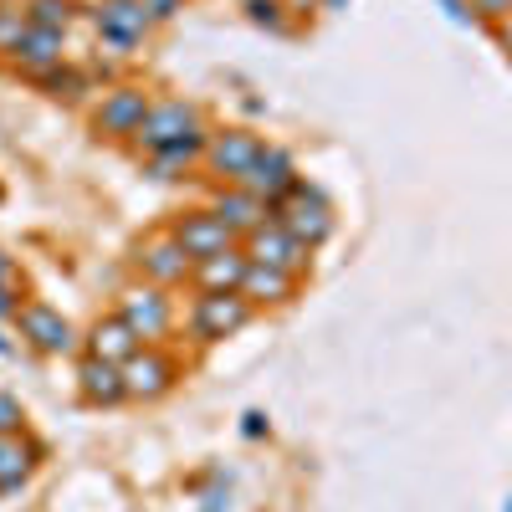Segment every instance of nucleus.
Wrapping results in <instances>:
<instances>
[{
	"mask_svg": "<svg viewBox=\"0 0 512 512\" xmlns=\"http://www.w3.org/2000/svg\"><path fill=\"white\" fill-rule=\"evenodd\" d=\"M195 134H205L200 113H195L190 103H180V98H159V103H149V113H144V123H139V134L128 139V149L144 154V159H154L159 149L185 144V139H195Z\"/></svg>",
	"mask_w": 512,
	"mask_h": 512,
	"instance_id": "obj_1",
	"label": "nucleus"
},
{
	"mask_svg": "<svg viewBox=\"0 0 512 512\" xmlns=\"http://www.w3.org/2000/svg\"><path fill=\"white\" fill-rule=\"evenodd\" d=\"M272 216H277L297 241H308L313 251L333 236V205H328V195H323L318 185H308V180H297V185L287 190V200L272 205Z\"/></svg>",
	"mask_w": 512,
	"mask_h": 512,
	"instance_id": "obj_2",
	"label": "nucleus"
},
{
	"mask_svg": "<svg viewBox=\"0 0 512 512\" xmlns=\"http://www.w3.org/2000/svg\"><path fill=\"white\" fill-rule=\"evenodd\" d=\"M251 318H256V308L241 292H200L190 303V333L200 344H226V338H236Z\"/></svg>",
	"mask_w": 512,
	"mask_h": 512,
	"instance_id": "obj_3",
	"label": "nucleus"
},
{
	"mask_svg": "<svg viewBox=\"0 0 512 512\" xmlns=\"http://www.w3.org/2000/svg\"><path fill=\"white\" fill-rule=\"evenodd\" d=\"M241 251L251 256V262L277 267V272H292V277H303V272L313 267V246H308V241H297L277 216H272L267 226H256V231L241 241Z\"/></svg>",
	"mask_w": 512,
	"mask_h": 512,
	"instance_id": "obj_4",
	"label": "nucleus"
},
{
	"mask_svg": "<svg viewBox=\"0 0 512 512\" xmlns=\"http://www.w3.org/2000/svg\"><path fill=\"white\" fill-rule=\"evenodd\" d=\"M118 318L134 328L144 344H159V338L175 328V303H169V287H154V282H139L118 297Z\"/></svg>",
	"mask_w": 512,
	"mask_h": 512,
	"instance_id": "obj_5",
	"label": "nucleus"
},
{
	"mask_svg": "<svg viewBox=\"0 0 512 512\" xmlns=\"http://www.w3.org/2000/svg\"><path fill=\"white\" fill-rule=\"evenodd\" d=\"M256 154H262V139H256L251 128H221V134H205V169L221 175L226 185L246 180V169L256 164Z\"/></svg>",
	"mask_w": 512,
	"mask_h": 512,
	"instance_id": "obj_6",
	"label": "nucleus"
},
{
	"mask_svg": "<svg viewBox=\"0 0 512 512\" xmlns=\"http://www.w3.org/2000/svg\"><path fill=\"white\" fill-rule=\"evenodd\" d=\"M16 328H21V344H31L36 354H72L77 349V328L47 303H21Z\"/></svg>",
	"mask_w": 512,
	"mask_h": 512,
	"instance_id": "obj_7",
	"label": "nucleus"
},
{
	"mask_svg": "<svg viewBox=\"0 0 512 512\" xmlns=\"http://www.w3.org/2000/svg\"><path fill=\"white\" fill-rule=\"evenodd\" d=\"M175 236L180 246H185V256L190 262H205V256H221V251H231V246H241L236 236H231V226L216 216V210H180V221H175Z\"/></svg>",
	"mask_w": 512,
	"mask_h": 512,
	"instance_id": "obj_8",
	"label": "nucleus"
},
{
	"mask_svg": "<svg viewBox=\"0 0 512 512\" xmlns=\"http://www.w3.org/2000/svg\"><path fill=\"white\" fill-rule=\"evenodd\" d=\"M149 93L144 88H108L103 93V103H98V113H93V128H98V139H134L139 134V123H144V113H149Z\"/></svg>",
	"mask_w": 512,
	"mask_h": 512,
	"instance_id": "obj_9",
	"label": "nucleus"
},
{
	"mask_svg": "<svg viewBox=\"0 0 512 512\" xmlns=\"http://www.w3.org/2000/svg\"><path fill=\"white\" fill-rule=\"evenodd\" d=\"M169 390H175V359L159 354L154 344H144L134 359L123 364V395H128V400L149 405V400H159V395H169Z\"/></svg>",
	"mask_w": 512,
	"mask_h": 512,
	"instance_id": "obj_10",
	"label": "nucleus"
},
{
	"mask_svg": "<svg viewBox=\"0 0 512 512\" xmlns=\"http://www.w3.org/2000/svg\"><path fill=\"white\" fill-rule=\"evenodd\" d=\"M93 26L98 36L108 41V47L128 52V47H139V41L149 36V11H144V0H98V11H93Z\"/></svg>",
	"mask_w": 512,
	"mask_h": 512,
	"instance_id": "obj_11",
	"label": "nucleus"
},
{
	"mask_svg": "<svg viewBox=\"0 0 512 512\" xmlns=\"http://www.w3.org/2000/svg\"><path fill=\"white\" fill-rule=\"evenodd\" d=\"M297 180H303V175H297V159L282 149V144H262V154H256V164L246 169V190L251 195H262L267 205H277V200H287V190L297 185Z\"/></svg>",
	"mask_w": 512,
	"mask_h": 512,
	"instance_id": "obj_12",
	"label": "nucleus"
},
{
	"mask_svg": "<svg viewBox=\"0 0 512 512\" xmlns=\"http://www.w3.org/2000/svg\"><path fill=\"white\" fill-rule=\"evenodd\" d=\"M134 262H139L144 282H154V287H180V282H190V272H195V262L185 256V246H180L175 236H149V241L134 251Z\"/></svg>",
	"mask_w": 512,
	"mask_h": 512,
	"instance_id": "obj_13",
	"label": "nucleus"
},
{
	"mask_svg": "<svg viewBox=\"0 0 512 512\" xmlns=\"http://www.w3.org/2000/svg\"><path fill=\"white\" fill-rule=\"evenodd\" d=\"M16 72H26V77H47V72H57V67H67V36L62 31H41V26H31L21 41H16V52L6 57Z\"/></svg>",
	"mask_w": 512,
	"mask_h": 512,
	"instance_id": "obj_14",
	"label": "nucleus"
},
{
	"mask_svg": "<svg viewBox=\"0 0 512 512\" xmlns=\"http://www.w3.org/2000/svg\"><path fill=\"white\" fill-rule=\"evenodd\" d=\"M210 210H216V216L231 226L236 241H246L256 226H267V221H272V205H267L262 195H251L246 185H226L216 200H210Z\"/></svg>",
	"mask_w": 512,
	"mask_h": 512,
	"instance_id": "obj_15",
	"label": "nucleus"
},
{
	"mask_svg": "<svg viewBox=\"0 0 512 512\" xmlns=\"http://www.w3.org/2000/svg\"><path fill=\"white\" fill-rule=\"evenodd\" d=\"M82 349H88L93 359H108V364H128V359H134L139 349H144V338L134 333V328H128L118 313H108V318H98L93 328H88V338H82Z\"/></svg>",
	"mask_w": 512,
	"mask_h": 512,
	"instance_id": "obj_16",
	"label": "nucleus"
},
{
	"mask_svg": "<svg viewBox=\"0 0 512 512\" xmlns=\"http://www.w3.org/2000/svg\"><path fill=\"white\" fill-rule=\"evenodd\" d=\"M77 395L88 400V405H98V410L123 405V400H128V395H123V369L108 364V359L82 354V364H77Z\"/></svg>",
	"mask_w": 512,
	"mask_h": 512,
	"instance_id": "obj_17",
	"label": "nucleus"
},
{
	"mask_svg": "<svg viewBox=\"0 0 512 512\" xmlns=\"http://www.w3.org/2000/svg\"><path fill=\"white\" fill-rule=\"evenodd\" d=\"M246 267H251V256H246L241 246H231V251H221V256H205V262H195L190 282H195L200 292H241Z\"/></svg>",
	"mask_w": 512,
	"mask_h": 512,
	"instance_id": "obj_18",
	"label": "nucleus"
},
{
	"mask_svg": "<svg viewBox=\"0 0 512 512\" xmlns=\"http://www.w3.org/2000/svg\"><path fill=\"white\" fill-rule=\"evenodd\" d=\"M292 292H297V277L277 272V267H262V262H251L246 277H241V297L251 308H277V303H287Z\"/></svg>",
	"mask_w": 512,
	"mask_h": 512,
	"instance_id": "obj_19",
	"label": "nucleus"
},
{
	"mask_svg": "<svg viewBox=\"0 0 512 512\" xmlns=\"http://www.w3.org/2000/svg\"><path fill=\"white\" fill-rule=\"evenodd\" d=\"M41 461V446L21 436H0V492H16L26 477H31V466Z\"/></svg>",
	"mask_w": 512,
	"mask_h": 512,
	"instance_id": "obj_20",
	"label": "nucleus"
},
{
	"mask_svg": "<svg viewBox=\"0 0 512 512\" xmlns=\"http://www.w3.org/2000/svg\"><path fill=\"white\" fill-rule=\"evenodd\" d=\"M195 159H205V134H195V139H185V144L159 149V154L149 159V175H154V180H180V175H190V164H195Z\"/></svg>",
	"mask_w": 512,
	"mask_h": 512,
	"instance_id": "obj_21",
	"label": "nucleus"
},
{
	"mask_svg": "<svg viewBox=\"0 0 512 512\" xmlns=\"http://www.w3.org/2000/svg\"><path fill=\"white\" fill-rule=\"evenodd\" d=\"M26 21L31 26H41V31H62L67 36V26L77 21V0H26Z\"/></svg>",
	"mask_w": 512,
	"mask_h": 512,
	"instance_id": "obj_22",
	"label": "nucleus"
},
{
	"mask_svg": "<svg viewBox=\"0 0 512 512\" xmlns=\"http://www.w3.org/2000/svg\"><path fill=\"white\" fill-rule=\"evenodd\" d=\"M246 16H251V26H267V31L292 26V11L282 6V0H246Z\"/></svg>",
	"mask_w": 512,
	"mask_h": 512,
	"instance_id": "obj_23",
	"label": "nucleus"
},
{
	"mask_svg": "<svg viewBox=\"0 0 512 512\" xmlns=\"http://www.w3.org/2000/svg\"><path fill=\"white\" fill-rule=\"evenodd\" d=\"M26 31H31V21H26L21 6H0V57H11Z\"/></svg>",
	"mask_w": 512,
	"mask_h": 512,
	"instance_id": "obj_24",
	"label": "nucleus"
},
{
	"mask_svg": "<svg viewBox=\"0 0 512 512\" xmlns=\"http://www.w3.org/2000/svg\"><path fill=\"white\" fill-rule=\"evenodd\" d=\"M41 88H47L52 98H82V72H72V67H57V72H47L41 77Z\"/></svg>",
	"mask_w": 512,
	"mask_h": 512,
	"instance_id": "obj_25",
	"label": "nucleus"
},
{
	"mask_svg": "<svg viewBox=\"0 0 512 512\" xmlns=\"http://www.w3.org/2000/svg\"><path fill=\"white\" fill-rule=\"evenodd\" d=\"M21 431H26V405L0 390V436H21Z\"/></svg>",
	"mask_w": 512,
	"mask_h": 512,
	"instance_id": "obj_26",
	"label": "nucleus"
},
{
	"mask_svg": "<svg viewBox=\"0 0 512 512\" xmlns=\"http://www.w3.org/2000/svg\"><path fill=\"white\" fill-rule=\"evenodd\" d=\"M466 6H472V21H487V26L512 16V0H466Z\"/></svg>",
	"mask_w": 512,
	"mask_h": 512,
	"instance_id": "obj_27",
	"label": "nucleus"
},
{
	"mask_svg": "<svg viewBox=\"0 0 512 512\" xmlns=\"http://www.w3.org/2000/svg\"><path fill=\"white\" fill-rule=\"evenodd\" d=\"M144 11H149V21H175L185 11V0H144Z\"/></svg>",
	"mask_w": 512,
	"mask_h": 512,
	"instance_id": "obj_28",
	"label": "nucleus"
},
{
	"mask_svg": "<svg viewBox=\"0 0 512 512\" xmlns=\"http://www.w3.org/2000/svg\"><path fill=\"white\" fill-rule=\"evenodd\" d=\"M21 308V287H0V318H16Z\"/></svg>",
	"mask_w": 512,
	"mask_h": 512,
	"instance_id": "obj_29",
	"label": "nucleus"
},
{
	"mask_svg": "<svg viewBox=\"0 0 512 512\" xmlns=\"http://www.w3.org/2000/svg\"><path fill=\"white\" fill-rule=\"evenodd\" d=\"M241 431H246L251 441H256V436H267V415H256V410H251V415H246V425H241Z\"/></svg>",
	"mask_w": 512,
	"mask_h": 512,
	"instance_id": "obj_30",
	"label": "nucleus"
},
{
	"mask_svg": "<svg viewBox=\"0 0 512 512\" xmlns=\"http://www.w3.org/2000/svg\"><path fill=\"white\" fill-rule=\"evenodd\" d=\"M492 31H497V47H502V52L512 57V16H507V21H497Z\"/></svg>",
	"mask_w": 512,
	"mask_h": 512,
	"instance_id": "obj_31",
	"label": "nucleus"
},
{
	"mask_svg": "<svg viewBox=\"0 0 512 512\" xmlns=\"http://www.w3.org/2000/svg\"><path fill=\"white\" fill-rule=\"evenodd\" d=\"M292 16H308V11H323V0H282Z\"/></svg>",
	"mask_w": 512,
	"mask_h": 512,
	"instance_id": "obj_32",
	"label": "nucleus"
},
{
	"mask_svg": "<svg viewBox=\"0 0 512 512\" xmlns=\"http://www.w3.org/2000/svg\"><path fill=\"white\" fill-rule=\"evenodd\" d=\"M0 287H16V262L6 251H0Z\"/></svg>",
	"mask_w": 512,
	"mask_h": 512,
	"instance_id": "obj_33",
	"label": "nucleus"
},
{
	"mask_svg": "<svg viewBox=\"0 0 512 512\" xmlns=\"http://www.w3.org/2000/svg\"><path fill=\"white\" fill-rule=\"evenodd\" d=\"M446 11H451V21H461V26L472 21V6H466V0H446Z\"/></svg>",
	"mask_w": 512,
	"mask_h": 512,
	"instance_id": "obj_34",
	"label": "nucleus"
},
{
	"mask_svg": "<svg viewBox=\"0 0 512 512\" xmlns=\"http://www.w3.org/2000/svg\"><path fill=\"white\" fill-rule=\"evenodd\" d=\"M11 354H16V344H11L6 333H0V359H11Z\"/></svg>",
	"mask_w": 512,
	"mask_h": 512,
	"instance_id": "obj_35",
	"label": "nucleus"
},
{
	"mask_svg": "<svg viewBox=\"0 0 512 512\" xmlns=\"http://www.w3.org/2000/svg\"><path fill=\"white\" fill-rule=\"evenodd\" d=\"M349 6V0H323V11H344Z\"/></svg>",
	"mask_w": 512,
	"mask_h": 512,
	"instance_id": "obj_36",
	"label": "nucleus"
},
{
	"mask_svg": "<svg viewBox=\"0 0 512 512\" xmlns=\"http://www.w3.org/2000/svg\"><path fill=\"white\" fill-rule=\"evenodd\" d=\"M502 512H512V497H507V507H502Z\"/></svg>",
	"mask_w": 512,
	"mask_h": 512,
	"instance_id": "obj_37",
	"label": "nucleus"
}]
</instances>
